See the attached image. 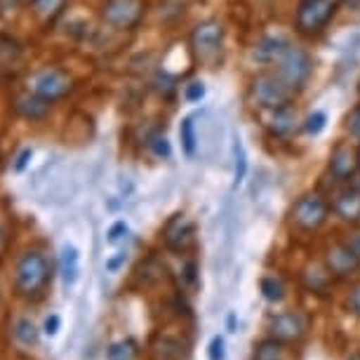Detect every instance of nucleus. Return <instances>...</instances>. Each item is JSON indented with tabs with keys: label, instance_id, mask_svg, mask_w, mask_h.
I'll return each mask as SVG.
<instances>
[{
	"label": "nucleus",
	"instance_id": "a878e982",
	"mask_svg": "<svg viewBox=\"0 0 360 360\" xmlns=\"http://www.w3.org/2000/svg\"><path fill=\"white\" fill-rule=\"evenodd\" d=\"M207 360H226V339L214 335L207 344Z\"/></svg>",
	"mask_w": 360,
	"mask_h": 360
},
{
	"label": "nucleus",
	"instance_id": "b1692460",
	"mask_svg": "<svg viewBox=\"0 0 360 360\" xmlns=\"http://www.w3.org/2000/svg\"><path fill=\"white\" fill-rule=\"evenodd\" d=\"M259 292L262 297L271 304H278L285 299V283L278 276H264L259 281Z\"/></svg>",
	"mask_w": 360,
	"mask_h": 360
},
{
	"label": "nucleus",
	"instance_id": "a211bd4d",
	"mask_svg": "<svg viewBox=\"0 0 360 360\" xmlns=\"http://www.w3.org/2000/svg\"><path fill=\"white\" fill-rule=\"evenodd\" d=\"M337 278L330 274L325 264H311V266L304 269L302 274V283L309 292H316V295H328L330 288L335 285Z\"/></svg>",
	"mask_w": 360,
	"mask_h": 360
},
{
	"label": "nucleus",
	"instance_id": "2f4dec72",
	"mask_svg": "<svg viewBox=\"0 0 360 360\" xmlns=\"http://www.w3.org/2000/svg\"><path fill=\"white\" fill-rule=\"evenodd\" d=\"M151 148H153V153L158 155V158H167V155H169V144H167L165 137H153Z\"/></svg>",
	"mask_w": 360,
	"mask_h": 360
},
{
	"label": "nucleus",
	"instance_id": "473e14b6",
	"mask_svg": "<svg viewBox=\"0 0 360 360\" xmlns=\"http://www.w3.org/2000/svg\"><path fill=\"white\" fill-rule=\"evenodd\" d=\"M8 250H10V231L5 226V221L0 219V259L8 255Z\"/></svg>",
	"mask_w": 360,
	"mask_h": 360
},
{
	"label": "nucleus",
	"instance_id": "f8f14e48",
	"mask_svg": "<svg viewBox=\"0 0 360 360\" xmlns=\"http://www.w3.org/2000/svg\"><path fill=\"white\" fill-rule=\"evenodd\" d=\"M330 207L342 221L360 224V188L346 181L330 195Z\"/></svg>",
	"mask_w": 360,
	"mask_h": 360
},
{
	"label": "nucleus",
	"instance_id": "412c9836",
	"mask_svg": "<svg viewBox=\"0 0 360 360\" xmlns=\"http://www.w3.org/2000/svg\"><path fill=\"white\" fill-rule=\"evenodd\" d=\"M139 353V342L132 337L115 339V342L106 346V360H137Z\"/></svg>",
	"mask_w": 360,
	"mask_h": 360
},
{
	"label": "nucleus",
	"instance_id": "c756f323",
	"mask_svg": "<svg viewBox=\"0 0 360 360\" xmlns=\"http://www.w3.org/2000/svg\"><path fill=\"white\" fill-rule=\"evenodd\" d=\"M245 167H248V162H245V153H243V146L236 144V184L238 181H243V176H245Z\"/></svg>",
	"mask_w": 360,
	"mask_h": 360
},
{
	"label": "nucleus",
	"instance_id": "4be33fe9",
	"mask_svg": "<svg viewBox=\"0 0 360 360\" xmlns=\"http://www.w3.org/2000/svg\"><path fill=\"white\" fill-rule=\"evenodd\" d=\"M12 330H15V339L24 346V349H36L38 346L40 330L36 328V323H33L31 318H19Z\"/></svg>",
	"mask_w": 360,
	"mask_h": 360
},
{
	"label": "nucleus",
	"instance_id": "5701e85b",
	"mask_svg": "<svg viewBox=\"0 0 360 360\" xmlns=\"http://www.w3.org/2000/svg\"><path fill=\"white\" fill-rule=\"evenodd\" d=\"M285 358V344H281L274 337H266L255 344L252 360H283Z\"/></svg>",
	"mask_w": 360,
	"mask_h": 360
},
{
	"label": "nucleus",
	"instance_id": "bb28decb",
	"mask_svg": "<svg viewBox=\"0 0 360 360\" xmlns=\"http://www.w3.org/2000/svg\"><path fill=\"white\" fill-rule=\"evenodd\" d=\"M346 309H349L351 316H356L360 321V281H356L351 285L349 297H346Z\"/></svg>",
	"mask_w": 360,
	"mask_h": 360
},
{
	"label": "nucleus",
	"instance_id": "39448f33",
	"mask_svg": "<svg viewBox=\"0 0 360 360\" xmlns=\"http://www.w3.org/2000/svg\"><path fill=\"white\" fill-rule=\"evenodd\" d=\"M224 52V29L219 22L207 19L200 22L191 33V54L193 59L205 69H214L221 62Z\"/></svg>",
	"mask_w": 360,
	"mask_h": 360
},
{
	"label": "nucleus",
	"instance_id": "c85d7f7f",
	"mask_svg": "<svg viewBox=\"0 0 360 360\" xmlns=\"http://www.w3.org/2000/svg\"><path fill=\"white\" fill-rule=\"evenodd\" d=\"M108 238L106 240L111 243V245H115L118 240H123V238L127 236V224L125 221H115L111 229H108V233H106Z\"/></svg>",
	"mask_w": 360,
	"mask_h": 360
},
{
	"label": "nucleus",
	"instance_id": "e433bc0d",
	"mask_svg": "<svg viewBox=\"0 0 360 360\" xmlns=\"http://www.w3.org/2000/svg\"><path fill=\"white\" fill-rule=\"evenodd\" d=\"M349 132L360 137V108H356V111L349 115Z\"/></svg>",
	"mask_w": 360,
	"mask_h": 360
},
{
	"label": "nucleus",
	"instance_id": "aec40b11",
	"mask_svg": "<svg viewBox=\"0 0 360 360\" xmlns=\"http://www.w3.org/2000/svg\"><path fill=\"white\" fill-rule=\"evenodd\" d=\"M153 356L155 360H186V346L179 339L160 335L153 344Z\"/></svg>",
	"mask_w": 360,
	"mask_h": 360
},
{
	"label": "nucleus",
	"instance_id": "79ce46f5",
	"mask_svg": "<svg viewBox=\"0 0 360 360\" xmlns=\"http://www.w3.org/2000/svg\"><path fill=\"white\" fill-rule=\"evenodd\" d=\"M26 3H29V0H26Z\"/></svg>",
	"mask_w": 360,
	"mask_h": 360
},
{
	"label": "nucleus",
	"instance_id": "0eeeda50",
	"mask_svg": "<svg viewBox=\"0 0 360 360\" xmlns=\"http://www.w3.org/2000/svg\"><path fill=\"white\" fill-rule=\"evenodd\" d=\"M29 90L54 104V101H62L64 97H69V92L73 90V80L69 73L57 69V66H45V69H40L31 76Z\"/></svg>",
	"mask_w": 360,
	"mask_h": 360
},
{
	"label": "nucleus",
	"instance_id": "9b49d317",
	"mask_svg": "<svg viewBox=\"0 0 360 360\" xmlns=\"http://www.w3.org/2000/svg\"><path fill=\"white\" fill-rule=\"evenodd\" d=\"M323 264L328 266V271L337 281H344V278L356 276L360 271V259L353 255V250L346 245V240H335L325 248V257Z\"/></svg>",
	"mask_w": 360,
	"mask_h": 360
},
{
	"label": "nucleus",
	"instance_id": "a19ab883",
	"mask_svg": "<svg viewBox=\"0 0 360 360\" xmlns=\"http://www.w3.org/2000/svg\"><path fill=\"white\" fill-rule=\"evenodd\" d=\"M358 160H360V146H358Z\"/></svg>",
	"mask_w": 360,
	"mask_h": 360
},
{
	"label": "nucleus",
	"instance_id": "ea45409f",
	"mask_svg": "<svg viewBox=\"0 0 360 360\" xmlns=\"http://www.w3.org/2000/svg\"><path fill=\"white\" fill-rule=\"evenodd\" d=\"M233 328H236V316L231 314V316H229V332H236Z\"/></svg>",
	"mask_w": 360,
	"mask_h": 360
},
{
	"label": "nucleus",
	"instance_id": "72a5a7b5",
	"mask_svg": "<svg viewBox=\"0 0 360 360\" xmlns=\"http://www.w3.org/2000/svg\"><path fill=\"white\" fill-rule=\"evenodd\" d=\"M346 245H349L353 250V255H356L358 259H360V229L351 231L349 238H346Z\"/></svg>",
	"mask_w": 360,
	"mask_h": 360
},
{
	"label": "nucleus",
	"instance_id": "f3484780",
	"mask_svg": "<svg viewBox=\"0 0 360 360\" xmlns=\"http://www.w3.org/2000/svg\"><path fill=\"white\" fill-rule=\"evenodd\" d=\"M24 64V50L17 40L0 36V76H15Z\"/></svg>",
	"mask_w": 360,
	"mask_h": 360
},
{
	"label": "nucleus",
	"instance_id": "f03ea898",
	"mask_svg": "<svg viewBox=\"0 0 360 360\" xmlns=\"http://www.w3.org/2000/svg\"><path fill=\"white\" fill-rule=\"evenodd\" d=\"M54 276L50 257L40 250H26L15 266V290L24 299H40L47 292Z\"/></svg>",
	"mask_w": 360,
	"mask_h": 360
},
{
	"label": "nucleus",
	"instance_id": "dca6fc26",
	"mask_svg": "<svg viewBox=\"0 0 360 360\" xmlns=\"http://www.w3.org/2000/svg\"><path fill=\"white\" fill-rule=\"evenodd\" d=\"M29 5H31V15L38 22L40 29H50L64 15L69 0H29Z\"/></svg>",
	"mask_w": 360,
	"mask_h": 360
},
{
	"label": "nucleus",
	"instance_id": "393cba45",
	"mask_svg": "<svg viewBox=\"0 0 360 360\" xmlns=\"http://www.w3.org/2000/svg\"><path fill=\"white\" fill-rule=\"evenodd\" d=\"M179 134H181V146H184L186 155H193L195 153V146H198V137H195L193 118H184V120H181Z\"/></svg>",
	"mask_w": 360,
	"mask_h": 360
},
{
	"label": "nucleus",
	"instance_id": "58836bf2",
	"mask_svg": "<svg viewBox=\"0 0 360 360\" xmlns=\"http://www.w3.org/2000/svg\"><path fill=\"white\" fill-rule=\"evenodd\" d=\"M181 281H184L186 285H195V264L193 262L186 264L184 274H181Z\"/></svg>",
	"mask_w": 360,
	"mask_h": 360
},
{
	"label": "nucleus",
	"instance_id": "6ab92c4d",
	"mask_svg": "<svg viewBox=\"0 0 360 360\" xmlns=\"http://www.w3.org/2000/svg\"><path fill=\"white\" fill-rule=\"evenodd\" d=\"M59 274H62L64 285H76L80 276V252L76 245L66 243L62 248V255H59Z\"/></svg>",
	"mask_w": 360,
	"mask_h": 360
},
{
	"label": "nucleus",
	"instance_id": "f704fd0d",
	"mask_svg": "<svg viewBox=\"0 0 360 360\" xmlns=\"http://www.w3.org/2000/svg\"><path fill=\"white\" fill-rule=\"evenodd\" d=\"M202 94H205V87H202V83H193V85H188L186 99L188 101H198V99H202Z\"/></svg>",
	"mask_w": 360,
	"mask_h": 360
},
{
	"label": "nucleus",
	"instance_id": "f257e3e1",
	"mask_svg": "<svg viewBox=\"0 0 360 360\" xmlns=\"http://www.w3.org/2000/svg\"><path fill=\"white\" fill-rule=\"evenodd\" d=\"M259 57L269 66H274V73L288 80L290 85H295L297 90L307 83L311 73V59L309 54L299 47L283 43V40H269L259 47Z\"/></svg>",
	"mask_w": 360,
	"mask_h": 360
},
{
	"label": "nucleus",
	"instance_id": "4468645a",
	"mask_svg": "<svg viewBox=\"0 0 360 360\" xmlns=\"http://www.w3.org/2000/svg\"><path fill=\"white\" fill-rule=\"evenodd\" d=\"M360 169L358 160V148H353L349 144H337L335 151L330 155V174L337 184H346L353 174Z\"/></svg>",
	"mask_w": 360,
	"mask_h": 360
},
{
	"label": "nucleus",
	"instance_id": "7c9ffc66",
	"mask_svg": "<svg viewBox=\"0 0 360 360\" xmlns=\"http://www.w3.org/2000/svg\"><path fill=\"white\" fill-rule=\"evenodd\" d=\"M325 113H321V111H316L314 115H309V120H307V130L311 132V134H318V132H323V127H325Z\"/></svg>",
	"mask_w": 360,
	"mask_h": 360
},
{
	"label": "nucleus",
	"instance_id": "6e6552de",
	"mask_svg": "<svg viewBox=\"0 0 360 360\" xmlns=\"http://www.w3.org/2000/svg\"><path fill=\"white\" fill-rule=\"evenodd\" d=\"M162 243L169 252L174 255H188L198 243L195 236V221L184 212H176L174 217H169L165 229H162Z\"/></svg>",
	"mask_w": 360,
	"mask_h": 360
},
{
	"label": "nucleus",
	"instance_id": "1a4fd4ad",
	"mask_svg": "<svg viewBox=\"0 0 360 360\" xmlns=\"http://www.w3.org/2000/svg\"><path fill=\"white\" fill-rule=\"evenodd\" d=\"M144 10V0H106L101 8V19L115 31H130L141 22Z\"/></svg>",
	"mask_w": 360,
	"mask_h": 360
},
{
	"label": "nucleus",
	"instance_id": "ddd939ff",
	"mask_svg": "<svg viewBox=\"0 0 360 360\" xmlns=\"http://www.w3.org/2000/svg\"><path fill=\"white\" fill-rule=\"evenodd\" d=\"M264 127H266L274 137H281V139L292 137V134L299 130V115H297L295 104L264 111Z\"/></svg>",
	"mask_w": 360,
	"mask_h": 360
},
{
	"label": "nucleus",
	"instance_id": "4c0bfd02",
	"mask_svg": "<svg viewBox=\"0 0 360 360\" xmlns=\"http://www.w3.org/2000/svg\"><path fill=\"white\" fill-rule=\"evenodd\" d=\"M125 259H127V255L125 252H118V257H113V259L106 262V271H111V274H113V271H118L125 264Z\"/></svg>",
	"mask_w": 360,
	"mask_h": 360
},
{
	"label": "nucleus",
	"instance_id": "423d86ee",
	"mask_svg": "<svg viewBox=\"0 0 360 360\" xmlns=\"http://www.w3.org/2000/svg\"><path fill=\"white\" fill-rule=\"evenodd\" d=\"M342 0H302L295 17V26L304 36H316L325 26L330 24V19L337 15Z\"/></svg>",
	"mask_w": 360,
	"mask_h": 360
},
{
	"label": "nucleus",
	"instance_id": "2eb2a0df",
	"mask_svg": "<svg viewBox=\"0 0 360 360\" xmlns=\"http://www.w3.org/2000/svg\"><path fill=\"white\" fill-rule=\"evenodd\" d=\"M50 101H45L43 97H38L36 92H22L17 94L15 99H12V108H15V113L19 118L29 120V123H38V120H43L47 113H50Z\"/></svg>",
	"mask_w": 360,
	"mask_h": 360
},
{
	"label": "nucleus",
	"instance_id": "cd10ccee",
	"mask_svg": "<svg viewBox=\"0 0 360 360\" xmlns=\"http://www.w3.org/2000/svg\"><path fill=\"white\" fill-rule=\"evenodd\" d=\"M59 330H62V316L50 314L45 318V323H43V332L47 337H54V335H59Z\"/></svg>",
	"mask_w": 360,
	"mask_h": 360
},
{
	"label": "nucleus",
	"instance_id": "9d476101",
	"mask_svg": "<svg viewBox=\"0 0 360 360\" xmlns=\"http://www.w3.org/2000/svg\"><path fill=\"white\" fill-rule=\"evenodd\" d=\"M309 332V323L299 311H281L269 318V337L278 339L281 344H299Z\"/></svg>",
	"mask_w": 360,
	"mask_h": 360
},
{
	"label": "nucleus",
	"instance_id": "7ed1b4c3",
	"mask_svg": "<svg viewBox=\"0 0 360 360\" xmlns=\"http://www.w3.org/2000/svg\"><path fill=\"white\" fill-rule=\"evenodd\" d=\"M297 87L290 85L288 80L281 78L278 73H262L250 85V101L259 111H271V108L288 106L297 97Z\"/></svg>",
	"mask_w": 360,
	"mask_h": 360
},
{
	"label": "nucleus",
	"instance_id": "20e7f679",
	"mask_svg": "<svg viewBox=\"0 0 360 360\" xmlns=\"http://www.w3.org/2000/svg\"><path fill=\"white\" fill-rule=\"evenodd\" d=\"M330 200L323 193L309 191L304 195H299L295 200V205L290 207V224L292 229L302 231V233H314L330 219Z\"/></svg>",
	"mask_w": 360,
	"mask_h": 360
},
{
	"label": "nucleus",
	"instance_id": "c9c22d12",
	"mask_svg": "<svg viewBox=\"0 0 360 360\" xmlns=\"http://www.w3.org/2000/svg\"><path fill=\"white\" fill-rule=\"evenodd\" d=\"M31 148H24L22 153H19V158H17V162H15V172H24L26 169V165H29V160H31Z\"/></svg>",
	"mask_w": 360,
	"mask_h": 360
}]
</instances>
